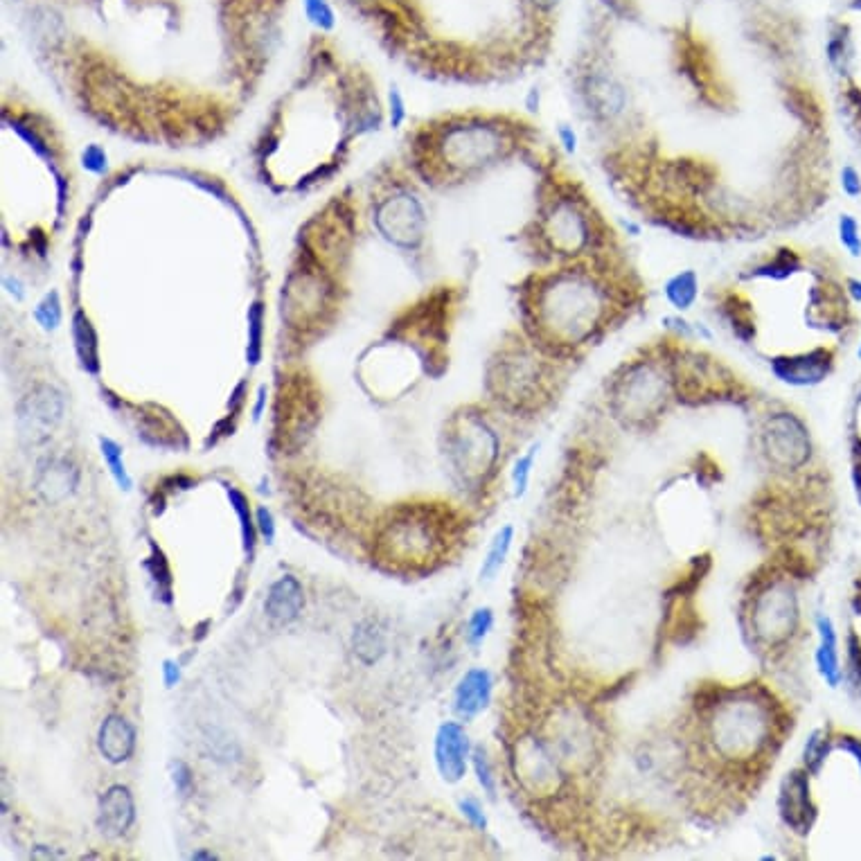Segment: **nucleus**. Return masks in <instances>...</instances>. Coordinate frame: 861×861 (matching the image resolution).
Segmentation results:
<instances>
[{
	"label": "nucleus",
	"instance_id": "1",
	"mask_svg": "<svg viewBox=\"0 0 861 861\" xmlns=\"http://www.w3.org/2000/svg\"><path fill=\"white\" fill-rule=\"evenodd\" d=\"M614 257L555 264L521 294L528 330L550 350H580L605 336L636 305V289Z\"/></svg>",
	"mask_w": 861,
	"mask_h": 861
},
{
	"label": "nucleus",
	"instance_id": "2",
	"mask_svg": "<svg viewBox=\"0 0 861 861\" xmlns=\"http://www.w3.org/2000/svg\"><path fill=\"white\" fill-rule=\"evenodd\" d=\"M537 230L557 264L614 257V253H605L614 233L573 181L557 183L541 203Z\"/></svg>",
	"mask_w": 861,
	"mask_h": 861
},
{
	"label": "nucleus",
	"instance_id": "3",
	"mask_svg": "<svg viewBox=\"0 0 861 861\" xmlns=\"http://www.w3.org/2000/svg\"><path fill=\"white\" fill-rule=\"evenodd\" d=\"M521 140L519 124H510L501 118H458L445 124L436 133V158L433 163L442 174L451 179H463L474 172H483L487 167L514 154Z\"/></svg>",
	"mask_w": 861,
	"mask_h": 861
},
{
	"label": "nucleus",
	"instance_id": "4",
	"mask_svg": "<svg viewBox=\"0 0 861 861\" xmlns=\"http://www.w3.org/2000/svg\"><path fill=\"white\" fill-rule=\"evenodd\" d=\"M451 523L431 505H408L390 514L377 535L379 562L395 568H426L449 546Z\"/></svg>",
	"mask_w": 861,
	"mask_h": 861
},
{
	"label": "nucleus",
	"instance_id": "5",
	"mask_svg": "<svg viewBox=\"0 0 861 861\" xmlns=\"http://www.w3.org/2000/svg\"><path fill=\"white\" fill-rule=\"evenodd\" d=\"M769 738V710L751 697L724 701L710 717V742L726 758H744L765 747Z\"/></svg>",
	"mask_w": 861,
	"mask_h": 861
},
{
	"label": "nucleus",
	"instance_id": "6",
	"mask_svg": "<svg viewBox=\"0 0 861 861\" xmlns=\"http://www.w3.org/2000/svg\"><path fill=\"white\" fill-rule=\"evenodd\" d=\"M668 384L670 379L661 363L636 361L625 368V375L618 379L614 402L623 417L643 422L663 411L665 399H668Z\"/></svg>",
	"mask_w": 861,
	"mask_h": 861
},
{
	"label": "nucleus",
	"instance_id": "7",
	"mask_svg": "<svg viewBox=\"0 0 861 861\" xmlns=\"http://www.w3.org/2000/svg\"><path fill=\"white\" fill-rule=\"evenodd\" d=\"M762 447H765L771 465L785 469V472L805 469L814 456L810 429H807L803 417L789 411L771 413L767 417L765 429H762Z\"/></svg>",
	"mask_w": 861,
	"mask_h": 861
},
{
	"label": "nucleus",
	"instance_id": "8",
	"mask_svg": "<svg viewBox=\"0 0 861 861\" xmlns=\"http://www.w3.org/2000/svg\"><path fill=\"white\" fill-rule=\"evenodd\" d=\"M449 456L465 478L481 476L499 456V438L483 417L465 415L458 431L451 433Z\"/></svg>",
	"mask_w": 861,
	"mask_h": 861
},
{
	"label": "nucleus",
	"instance_id": "9",
	"mask_svg": "<svg viewBox=\"0 0 861 861\" xmlns=\"http://www.w3.org/2000/svg\"><path fill=\"white\" fill-rule=\"evenodd\" d=\"M834 363H837V352L832 345H816V348L803 352L776 354L769 359V370L780 384L812 388L823 384L832 375Z\"/></svg>",
	"mask_w": 861,
	"mask_h": 861
},
{
	"label": "nucleus",
	"instance_id": "10",
	"mask_svg": "<svg viewBox=\"0 0 861 861\" xmlns=\"http://www.w3.org/2000/svg\"><path fill=\"white\" fill-rule=\"evenodd\" d=\"M377 226L388 242L397 246H413L424 237L426 210L413 194H397L379 208Z\"/></svg>",
	"mask_w": 861,
	"mask_h": 861
},
{
	"label": "nucleus",
	"instance_id": "11",
	"mask_svg": "<svg viewBox=\"0 0 861 861\" xmlns=\"http://www.w3.org/2000/svg\"><path fill=\"white\" fill-rule=\"evenodd\" d=\"M472 742L460 722H442L433 738V762L447 785H458L472 767Z\"/></svg>",
	"mask_w": 861,
	"mask_h": 861
},
{
	"label": "nucleus",
	"instance_id": "12",
	"mask_svg": "<svg viewBox=\"0 0 861 861\" xmlns=\"http://www.w3.org/2000/svg\"><path fill=\"white\" fill-rule=\"evenodd\" d=\"M778 807L787 828H792L796 834H807L812 830L816 821V805L812 801L810 774L803 767L787 774L783 787H780Z\"/></svg>",
	"mask_w": 861,
	"mask_h": 861
},
{
	"label": "nucleus",
	"instance_id": "13",
	"mask_svg": "<svg viewBox=\"0 0 861 861\" xmlns=\"http://www.w3.org/2000/svg\"><path fill=\"white\" fill-rule=\"evenodd\" d=\"M816 647L814 665L821 681L830 690L843 686V654H841V634L830 614H816L814 618Z\"/></svg>",
	"mask_w": 861,
	"mask_h": 861
},
{
	"label": "nucleus",
	"instance_id": "14",
	"mask_svg": "<svg viewBox=\"0 0 861 861\" xmlns=\"http://www.w3.org/2000/svg\"><path fill=\"white\" fill-rule=\"evenodd\" d=\"M494 677L485 668H469L454 688V713L463 722L474 720L492 704Z\"/></svg>",
	"mask_w": 861,
	"mask_h": 861
},
{
	"label": "nucleus",
	"instance_id": "15",
	"mask_svg": "<svg viewBox=\"0 0 861 861\" xmlns=\"http://www.w3.org/2000/svg\"><path fill=\"white\" fill-rule=\"evenodd\" d=\"M798 616L796 598L792 589H771L767 591L756 609V623L762 636L783 638L789 629H794ZM792 634V632H789Z\"/></svg>",
	"mask_w": 861,
	"mask_h": 861
},
{
	"label": "nucleus",
	"instance_id": "16",
	"mask_svg": "<svg viewBox=\"0 0 861 861\" xmlns=\"http://www.w3.org/2000/svg\"><path fill=\"white\" fill-rule=\"evenodd\" d=\"M61 413H64V399L52 386H41L30 397H25L19 408L21 429L28 436H34V433L48 436L52 426L61 420Z\"/></svg>",
	"mask_w": 861,
	"mask_h": 861
},
{
	"label": "nucleus",
	"instance_id": "17",
	"mask_svg": "<svg viewBox=\"0 0 861 861\" xmlns=\"http://www.w3.org/2000/svg\"><path fill=\"white\" fill-rule=\"evenodd\" d=\"M305 609V589L296 575H280L264 600V614L273 625H291Z\"/></svg>",
	"mask_w": 861,
	"mask_h": 861
},
{
	"label": "nucleus",
	"instance_id": "18",
	"mask_svg": "<svg viewBox=\"0 0 861 861\" xmlns=\"http://www.w3.org/2000/svg\"><path fill=\"white\" fill-rule=\"evenodd\" d=\"M136 821V803L127 785H111L100 798L97 825L106 837H124Z\"/></svg>",
	"mask_w": 861,
	"mask_h": 861
},
{
	"label": "nucleus",
	"instance_id": "19",
	"mask_svg": "<svg viewBox=\"0 0 861 861\" xmlns=\"http://www.w3.org/2000/svg\"><path fill=\"white\" fill-rule=\"evenodd\" d=\"M77 485L79 469L64 458L48 460L46 465L39 467L37 478H34V487H37L39 496L50 505L66 501L77 490Z\"/></svg>",
	"mask_w": 861,
	"mask_h": 861
},
{
	"label": "nucleus",
	"instance_id": "20",
	"mask_svg": "<svg viewBox=\"0 0 861 861\" xmlns=\"http://www.w3.org/2000/svg\"><path fill=\"white\" fill-rule=\"evenodd\" d=\"M136 749V729L122 715H109L97 731V751L109 765H124Z\"/></svg>",
	"mask_w": 861,
	"mask_h": 861
},
{
	"label": "nucleus",
	"instance_id": "21",
	"mask_svg": "<svg viewBox=\"0 0 861 861\" xmlns=\"http://www.w3.org/2000/svg\"><path fill=\"white\" fill-rule=\"evenodd\" d=\"M663 298L674 314H690L701 298V275L692 266L674 271L663 282Z\"/></svg>",
	"mask_w": 861,
	"mask_h": 861
},
{
	"label": "nucleus",
	"instance_id": "22",
	"mask_svg": "<svg viewBox=\"0 0 861 861\" xmlns=\"http://www.w3.org/2000/svg\"><path fill=\"white\" fill-rule=\"evenodd\" d=\"M224 490H226L230 508H233V512L237 514L239 535H242L244 557H246V562H251V559L255 557L257 535H260V532H257L255 514L251 510V501H248V496L242 490H237V487H233V485H224Z\"/></svg>",
	"mask_w": 861,
	"mask_h": 861
},
{
	"label": "nucleus",
	"instance_id": "23",
	"mask_svg": "<svg viewBox=\"0 0 861 861\" xmlns=\"http://www.w3.org/2000/svg\"><path fill=\"white\" fill-rule=\"evenodd\" d=\"M512 544H514V526L505 523V526H501L499 530L494 532L490 544H487L481 571H478L483 582H492L496 575L501 573V568L505 566V562H508V557H510Z\"/></svg>",
	"mask_w": 861,
	"mask_h": 861
},
{
	"label": "nucleus",
	"instance_id": "24",
	"mask_svg": "<svg viewBox=\"0 0 861 861\" xmlns=\"http://www.w3.org/2000/svg\"><path fill=\"white\" fill-rule=\"evenodd\" d=\"M73 336H75V352L79 363L86 372L97 375L100 372V352H97V336L91 321L84 312H77L73 318Z\"/></svg>",
	"mask_w": 861,
	"mask_h": 861
},
{
	"label": "nucleus",
	"instance_id": "25",
	"mask_svg": "<svg viewBox=\"0 0 861 861\" xmlns=\"http://www.w3.org/2000/svg\"><path fill=\"white\" fill-rule=\"evenodd\" d=\"M266 307L260 300L248 307V343L246 361L248 366H257L264 357V330H266Z\"/></svg>",
	"mask_w": 861,
	"mask_h": 861
},
{
	"label": "nucleus",
	"instance_id": "26",
	"mask_svg": "<svg viewBox=\"0 0 861 861\" xmlns=\"http://www.w3.org/2000/svg\"><path fill=\"white\" fill-rule=\"evenodd\" d=\"M539 449H541L539 442H532V445L523 451L517 460H514V465L510 469V483H512L514 499H523V496L528 494L532 474H535V465H537V458H539Z\"/></svg>",
	"mask_w": 861,
	"mask_h": 861
},
{
	"label": "nucleus",
	"instance_id": "27",
	"mask_svg": "<svg viewBox=\"0 0 861 861\" xmlns=\"http://www.w3.org/2000/svg\"><path fill=\"white\" fill-rule=\"evenodd\" d=\"M97 442H100L102 458H104L106 467H109V474H111V478L115 481V485H118L122 492H131L133 478L129 474L127 465H124V451H122V447L115 440L104 438V436L100 440H97Z\"/></svg>",
	"mask_w": 861,
	"mask_h": 861
},
{
	"label": "nucleus",
	"instance_id": "28",
	"mask_svg": "<svg viewBox=\"0 0 861 861\" xmlns=\"http://www.w3.org/2000/svg\"><path fill=\"white\" fill-rule=\"evenodd\" d=\"M152 548V553H149L145 568L149 573V578H152L158 584V598H161L165 605H172V571L170 564H167L165 553L161 548H158L154 541L149 544Z\"/></svg>",
	"mask_w": 861,
	"mask_h": 861
},
{
	"label": "nucleus",
	"instance_id": "29",
	"mask_svg": "<svg viewBox=\"0 0 861 861\" xmlns=\"http://www.w3.org/2000/svg\"><path fill=\"white\" fill-rule=\"evenodd\" d=\"M384 647V634L372 623L361 625L357 632H354V654L359 656L361 663L372 665L379 661V656L384 654Z\"/></svg>",
	"mask_w": 861,
	"mask_h": 861
},
{
	"label": "nucleus",
	"instance_id": "30",
	"mask_svg": "<svg viewBox=\"0 0 861 861\" xmlns=\"http://www.w3.org/2000/svg\"><path fill=\"white\" fill-rule=\"evenodd\" d=\"M837 239L843 253L861 260V224L852 212H841L837 217Z\"/></svg>",
	"mask_w": 861,
	"mask_h": 861
},
{
	"label": "nucleus",
	"instance_id": "31",
	"mask_svg": "<svg viewBox=\"0 0 861 861\" xmlns=\"http://www.w3.org/2000/svg\"><path fill=\"white\" fill-rule=\"evenodd\" d=\"M492 629H494V611L490 607H476L467 618V627H465L467 643L472 647L483 645Z\"/></svg>",
	"mask_w": 861,
	"mask_h": 861
},
{
	"label": "nucleus",
	"instance_id": "32",
	"mask_svg": "<svg viewBox=\"0 0 861 861\" xmlns=\"http://www.w3.org/2000/svg\"><path fill=\"white\" fill-rule=\"evenodd\" d=\"M472 769L476 774L478 785H481L483 792L494 798L496 796V776H494V767L490 758H487V751L483 747H476L472 753Z\"/></svg>",
	"mask_w": 861,
	"mask_h": 861
},
{
	"label": "nucleus",
	"instance_id": "33",
	"mask_svg": "<svg viewBox=\"0 0 861 861\" xmlns=\"http://www.w3.org/2000/svg\"><path fill=\"white\" fill-rule=\"evenodd\" d=\"M303 5H305L307 21L312 23L314 28L323 30V32L334 30L336 14H334L332 5L327 3V0H303Z\"/></svg>",
	"mask_w": 861,
	"mask_h": 861
},
{
	"label": "nucleus",
	"instance_id": "34",
	"mask_svg": "<svg viewBox=\"0 0 861 861\" xmlns=\"http://www.w3.org/2000/svg\"><path fill=\"white\" fill-rule=\"evenodd\" d=\"M34 318H37L41 330H46V332L57 330L59 323H61V303H59V296L55 294V291L48 294L37 305V309H34Z\"/></svg>",
	"mask_w": 861,
	"mask_h": 861
},
{
	"label": "nucleus",
	"instance_id": "35",
	"mask_svg": "<svg viewBox=\"0 0 861 861\" xmlns=\"http://www.w3.org/2000/svg\"><path fill=\"white\" fill-rule=\"evenodd\" d=\"M839 188L843 192V197L850 201L861 199V172L857 170L855 165H843L839 170Z\"/></svg>",
	"mask_w": 861,
	"mask_h": 861
},
{
	"label": "nucleus",
	"instance_id": "36",
	"mask_svg": "<svg viewBox=\"0 0 861 861\" xmlns=\"http://www.w3.org/2000/svg\"><path fill=\"white\" fill-rule=\"evenodd\" d=\"M458 810H460V814L465 816V821L472 825V828L481 830V832L487 830V814H485L483 805H481V801H478V798L465 796L463 801L458 803Z\"/></svg>",
	"mask_w": 861,
	"mask_h": 861
},
{
	"label": "nucleus",
	"instance_id": "37",
	"mask_svg": "<svg viewBox=\"0 0 861 861\" xmlns=\"http://www.w3.org/2000/svg\"><path fill=\"white\" fill-rule=\"evenodd\" d=\"M557 145L566 156H578L580 154V133L573 127L571 122H559L557 124Z\"/></svg>",
	"mask_w": 861,
	"mask_h": 861
},
{
	"label": "nucleus",
	"instance_id": "38",
	"mask_svg": "<svg viewBox=\"0 0 861 861\" xmlns=\"http://www.w3.org/2000/svg\"><path fill=\"white\" fill-rule=\"evenodd\" d=\"M82 165L86 172L100 176L109 170V154L100 145H88L82 152Z\"/></svg>",
	"mask_w": 861,
	"mask_h": 861
},
{
	"label": "nucleus",
	"instance_id": "39",
	"mask_svg": "<svg viewBox=\"0 0 861 861\" xmlns=\"http://www.w3.org/2000/svg\"><path fill=\"white\" fill-rule=\"evenodd\" d=\"M406 118H408V111H406V100H404L402 91H399V88H390V93H388V120H390V127L399 129L406 122Z\"/></svg>",
	"mask_w": 861,
	"mask_h": 861
},
{
	"label": "nucleus",
	"instance_id": "40",
	"mask_svg": "<svg viewBox=\"0 0 861 861\" xmlns=\"http://www.w3.org/2000/svg\"><path fill=\"white\" fill-rule=\"evenodd\" d=\"M172 783L176 787V792L181 796H190L194 789V776L192 769L185 765V762H174L172 765Z\"/></svg>",
	"mask_w": 861,
	"mask_h": 861
},
{
	"label": "nucleus",
	"instance_id": "41",
	"mask_svg": "<svg viewBox=\"0 0 861 861\" xmlns=\"http://www.w3.org/2000/svg\"><path fill=\"white\" fill-rule=\"evenodd\" d=\"M255 521H257V532H260V537L264 539V544L271 546L273 541H275V519H273L271 510L264 508V505H260V508L255 510Z\"/></svg>",
	"mask_w": 861,
	"mask_h": 861
},
{
	"label": "nucleus",
	"instance_id": "42",
	"mask_svg": "<svg viewBox=\"0 0 861 861\" xmlns=\"http://www.w3.org/2000/svg\"><path fill=\"white\" fill-rule=\"evenodd\" d=\"M161 672H163L165 688H176L181 683V677H183V674H181V665L176 663L174 659H165Z\"/></svg>",
	"mask_w": 861,
	"mask_h": 861
},
{
	"label": "nucleus",
	"instance_id": "43",
	"mask_svg": "<svg viewBox=\"0 0 861 861\" xmlns=\"http://www.w3.org/2000/svg\"><path fill=\"white\" fill-rule=\"evenodd\" d=\"M246 395H248V388H246V381H242V384L233 390V395H230V399H228V413L230 415L237 417L239 413H242V408L246 404Z\"/></svg>",
	"mask_w": 861,
	"mask_h": 861
},
{
	"label": "nucleus",
	"instance_id": "44",
	"mask_svg": "<svg viewBox=\"0 0 861 861\" xmlns=\"http://www.w3.org/2000/svg\"><path fill=\"white\" fill-rule=\"evenodd\" d=\"M843 291H846L850 305H861V278L846 275V278H843Z\"/></svg>",
	"mask_w": 861,
	"mask_h": 861
},
{
	"label": "nucleus",
	"instance_id": "45",
	"mask_svg": "<svg viewBox=\"0 0 861 861\" xmlns=\"http://www.w3.org/2000/svg\"><path fill=\"white\" fill-rule=\"evenodd\" d=\"M266 402H269V390H266V386H260V388H257L255 404H253V422H260L262 420Z\"/></svg>",
	"mask_w": 861,
	"mask_h": 861
},
{
	"label": "nucleus",
	"instance_id": "46",
	"mask_svg": "<svg viewBox=\"0 0 861 861\" xmlns=\"http://www.w3.org/2000/svg\"><path fill=\"white\" fill-rule=\"evenodd\" d=\"M532 5L537 7L539 12H544V14H548V12H553V10H557L559 5H562V0H530Z\"/></svg>",
	"mask_w": 861,
	"mask_h": 861
},
{
	"label": "nucleus",
	"instance_id": "47",
	"mask_svg": "<svg viewBox=\"0 0 861 861\" xmlns=\"http://www.w3.org/2000/svg\"><path fill=\"white\" fill-rule=\"evenodd\" d=\"M190 859H192V861H201V859H217V855H215V852H208V850H197Z\"/></svg>",
	"mask_w": 861,
	"mask_h": 861
},
{
	"label": "nucleus",
	"instance_id": "48",
	"mask_svg": "<svg viewBox=\"0 0 861 861\" xmlns=\"http://www.w3.org/2000/svg\"><path fill=\"white\" fill-rule=\"evenodd\" d=\"M850 10L852 12H857V14H861V0H850Z\"/></svg>",
	"mask_w": 861,
	"mask_h": 861
},
{
	"label": "nucleus",
	"instance_id": "49",
	"mask_svg": "<svg viewBox=\"0 0 861 861\" xmlns=\"http://www.w3.org/2000/svg\"><path fill=\"white\" fill-rule=\"evenodd\" d=\"M855 357H857V361H861V336H859V341L855 345Z\"/></svg>",
	"mask_w": 861,
	"mask_h": 861
}]
</instances>
